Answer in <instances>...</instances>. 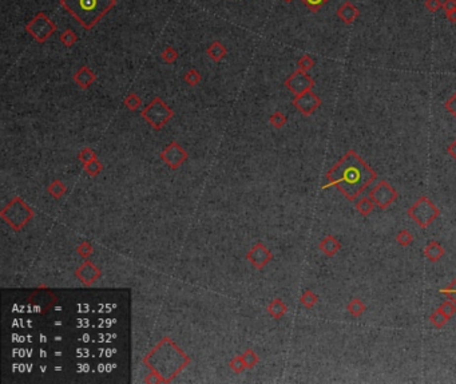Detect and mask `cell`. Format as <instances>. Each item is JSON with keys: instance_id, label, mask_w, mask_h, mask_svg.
<instances>
[{"instance_id": "6da1fadb", "label": "cell", "mask_w": 456, "mask_h": 384, "mask_svg": "<svg viewBox=\"0 0 456 384\" xmlns=\"http://www.w3.org/2000/svg\"><path fill=\"white\" fill-rule=\"evenodd\" d=\"M327 184L321 189L336 188L349 201H355L361 192L378 178V173L355 150H348L327 171Z\"/></svg>"}, {"instance_id": "7a4b0ae2", "label": "cell", "mask_w": 456, "mask_h": 384, "mask_svg": "<svg viewBox=\"0 0 456 384\" xmlns=\"http://www.w3.org/2000/svg\"><path fill=\"white\" fill-rule=\"evenodd\" d=\"M143 364L150 370V376L145 379L149 383L152 378L155 383H170L189 366L190 356L181 349L174 340L163 338L155 347L143 357Z\"/></svg>"}, {"instance_id": "3957f363", "label": "cell", "mask_w": 456, "mask_h": 384, "mask_svg": "<svg viewBox=\"0 0 456 384\" xmlns=\"http://www.w3.org/2000/svg\"><path fill=\"white\" fill-rule=\"evenodd\" d=\"M116 4V0H60V5L84 30H91Z\"/></svg>"}, {"instance_id": "277c9868", "label": "cell", "mask_w": 456, "mask_h": 384, "mask_svg": "<svg viewBox=\"0 0 456 384\" xmlns=\"http://www.w3.org/2000/svg\"><path fill=\"white\" fill-rule=\"evenodd\" d=\"M35 216L33 208L20 197H14L0 210V217L12 230L20 231Z\"/></svg>"}, {"instance_id": "5b68a950", "label": "cell", "mask_w": 456, "mask_h": 384, "mask_svg": "<svg viewBox=\"0 0 456 384\" xmlns=\"http://www.w3.org/2000/svg\"><path fill=\"white\" fill-rule=\"evenodd\" d=\"M141 115L152 129L158 131L169 123V120L174 116V111L166 105L163 99L155 97L141 111Z\"/></svg>"}, {"instance_id": "8992f818", "label": "cell", "mask_w": 456, "mask_h": 384, "mask_svg": "<svg viewBox=\"0 0 456 384\" xmlns=\"http://www.w3.org/2000/svg\"><path fill=\"white\" fill-rule=\"evenodd\" d=\"M407 214L421 229H427L440 216V210L428 197L423 195L407 210Z\"/></svg>"}, {"instance_id": "52a82bcc", "label": "cell", "mask_w": 456, "mask_h": 384, "mask_svg": "<svg viewBox=\"0 0 456 384\" xmlns=\"http://www.w3.org/2000/svg\"><path fill=\"white\" fill-rule=\"evenodd\" d=\"M27 31L38 43H44L56 31V24L47 16L46 12H38L26 26Z\"/></svg>"}, {"instance_id": "ba28073f", "label": "cell", "mask_w": 456, "mask_h": 384, "mask_svg": "<svg viewBox=\"0 0 456 384\" xmlns=\"http://www.w3.org/2000/svg\"><path fill=\"white\" fill-rule=\"evenodd\" d=\"M369 197L373 199L375 205L380 209H387L389 208L399 197V193L395 188H392L385 180H381L378 182V185L375 186L371 192H369Z\"/></svg>"}, {"instance_id": "9c48e42d", "label": "cell", "mask_w": 456, "mask_h": 384, "mask_svg": "<svg viewBox=\"0 0 456 384\" xmlns=\"http://www.w3.org/2000/svg\"><path fill=\"white\" fill-rule=\"evenodd\" d=\"M159 158L163 161L166 166L170 167L171 170H177L188 161L189 154L177 141H171L170 144L162 150Z\"/></svg>"}, {"instance_id": "30bf717a", "label": "cell", "mask_w": 456, "mask_h": 384, "mask_svg": "<svg viewBox=\"0 0 456 384\" xmlns=\"http://www.w3.org/2000/svg\"><path fill=\"white\" fill-rule=\"evenodd\" d=\"M285 87L289 90L290 93H293L295 95L303 94L308 90H312L314 87V79L310 75L306 74V71L303 70H296L295 73L285 79Z\"/></svg>"}, {"instance_id": "8fae6325", "label": "cell", "mask_w": 456, "mask_h": 384, "mask_svg": "<svg viewBox=\"0 0 456 384\" xmlns=\"http://www.w3.org/2000/svg\"><path fill=\"white\" fill-rule=\"evenodd\" d=\"M292 103H293V106H295L303 115L309 116L312 115L314 111L321 106V99H320V97H318L317 94L313 93L312 90H308V91H305V93L295 95Z\"/></svg>"}, {"instance_id": "7c38bea8", "label": "cell", "mask_w": 456, "mask_h": 384, "mask_svg": "<svg viewBox=\"0 0 456 384\" xmlns=\"http://www.w3.org/2000/svg\"><path fill=\"white\" fill-rule=\"evenodd\" d=\"M74 274L83 285L91 287L94 282L98 281L102 277V270L92 263L91 260L87 259L84 260L82 264L75 269Z\"/></svg>"}, {"instance_id": "4fadbf2b", "label": "cell", "mask_w": 456, "mask_h": 384, "mask_svg": "<svg viewBox=\"0 0 456 384\" xmlns=\"http://www.w3.org/2000/svg\"><path fill=\"white\" fill-rule=\"evenodd\" d=\"M246 260L253 265L254 268L258 269V270H263L273 260V253L264 245L263 242H257L246 253Z\"/></svg>"}, {"instance_id": "5bb4252c", "label": "cell", "mask_w": 456, "mask_h": 384, "mask_svg": "<svg viewBox=\"0 0 456 384\" xmlns=\"http://www.w3.org/2000/svg\"><path fill=\"white\" fill-rule=\"evenodd\" d=\"M73 79H74V82L78 84L79 87L86 90V88L90 87V86L97 80V75H95V73H94L88 66H82V67L75 73Z\"/></svg>"}, {"instance_id": "9a60e30c", "label": "cell", "mask_w": 456, "mask_h": 384, "mask_svg": "<svg viewBox=\"0 0 456 384\" xmlns=\"http://www.w3.org/2000/svg\"><path fill=\"white\" fill-rule=\"evenodd\" d=\"M336 14L345 24H352L360 16V11L353 3L345 1L339 7Z\"/></svg>"}, {"instance_id": "2e32d148", "label": "cell", "mask_w": 456, "mask_h": 384, "mask_svg": "<svg viewBox=\"0 0 456 384\" xmlns=\"http://www.w3.org/2000/svg\"><path fill=\"white\" fill-rule=\"evenodd\" d=\"M318 249L321 250L324 255L328 256V257H333V256L337 255V252L341 249V244L336 237L329 234V236L324 237L323 240L320 241Z\"/></svg>"}, {"instance_id": "e0dca14e", "label": "cell", "mask_w": 456, "mask_h": 384, "mask_svg": "<svg viewBox=\"0 0 456 384\" xmlns=\"http://www.w3.org/2000/svg\"><path fill=\"white\" fill-rule=\"evenodd\" d=\"M446 255V250L443 248V245L438 241H431L428 245L425 246L424 249V256L431 261V263H438L439 260H442Z\"/></svg>"}, {"instance_id": "ac0fdd59", "label": "cell", "mask_w": 456, "mask_h": 384, "mask_svg": "<svg viewBox=\"0 0 456 384\" xmlns=\"http://www.w3.org/2000/svg\"><path fill=\"white\" fill-rule=\"evenodd\" d=\"M206 54H207V56L213 60V62L218 63V62H221V60L226 56V54H228V48H226V47L224 46L221 42L216 40V42L210 43V46L207 47Z\"/></svg>"}, {"instance_id": "d6986e66", "label": "cell", "mask_w": 456, "mask_h": 384, "mask_svg": "<svg viewBox=\"0 0 456 384\" xmlns=\"http://www.w3.org/2000/svg\"><path fill=\"white\" fill-rule=\"evenodd\" d=\"M288 312V306L281 300V299H274L269 303L267 306V313L272 316L273 319L280 320L282 319L285 313Z\"/></svg>"}, {"instance_id": "ffe728a7", "label": "cell", "mask_w": 456, "mask_h": 384, "mask_svg": "<svg viewBox=\"0 0 456 384\" xmlns=\"http://www.w3.org/2000/svg\"><path fill=\"white\" fill-rule=\"evenodd\" d=\"M47 192H48V194H50L52 198L60 199L66 194L67 186H66L60 180H54L50 185L47 186Z\"/></svg>"}, {"instance_id": "44dd1931", "label": "cell", "mask_w": 456, "mask_h": 384, "mask_svg": "<svg viewBox=\"0 0 456 384\" xmlns=\"http://www.w3.org/2000/svg\"><path fill=\"white\" fill-rule=\"evenodd\" d=\"M356 210L359 212L361 216H369V214L372 213L373 209H375V202H373V199L371 197H363V198H360L357 202H356Z\"/></svg>"}, {"instance_id": "7402d4cb", "label": "cell", "mask_w": 456, "mask_h": 384, "mask_svg": "<svg viewBox=\"0 0 456 384\" xmlns=\"http://www.w3.org/2000/svg\"><path fill=\"white\" fill-rule=\"evenodd\" d=\"M346 309H348V312H349L353 317H360V316L364 315V312L367 310V307H365L364 303L360 300V299H352V300L349 301L348 307H346Z\"/></svg>"}, {"instance_id": "603a6c76", "label": "cell", "mask_w": 456, "mask_h": 384, "mask_svg": "<svg viewBox=\"0 0 456 384\" xmlns=\"http://www.w3.org/2000/svg\"><path fill=\"white\" fill-rule=\"evenodd\" d=\"M448 320H450V317H447V316L444 315V312H443L440 308L433 310L432 313H431V316H429L431 324H432L433 327H436V328H443V327L448 323Z\"/></svg>"}, {"instance_id": "cb8c5ba5", "label": "cell", "mask_w": 456, "mask_h": 384, "mask_svg": "<svg viewBox=\"0 0 456 384\" xmlns=\"http://www.w3.org/2000/svg\"><path fill=\"white\" fill-rule=\"evenodd\" d=\"M83 170L86 171L90 177H97L103 171V165H102V162L98 158H95V159H92L90 162L84 163L83 165Z\"/></svg>"}, {"instance_id": "d4e9b609", "label": "cell", "mask_w": 456, "mask_h": 384, "mask_svg": "<svg viewBox=\"0 0 456 384\" xmlns=\"http://www.w3.org/2000/svg\"><path fill=\"white\" fill-rule=\"evenodd\" d=\"M123 105L127 110L137 111L139 107L142 106V99H141L135 93H130L124 97Z\"/></svg>"}, {"instance_id": "484cf974", "label": "cell", "mask_w": 456, "mask_h": 384, "mask_svg": "<svg viewBox=\"0 0 456 384\" xmlns=\"http://www.w3.org/2000/svg\"><path fill=\"white\" fill-rule=\"evenodd\" d=\"M60 43L66 47V48H71V47L74 46L75 43L78 42V35L71 30V28H67L66 31L60 34Z\"/></svg>"}, {"instance_id": "4316f807", "label": "cell", "mask_w": 456, "mask_h": 384, "mask_svg": "<svg viewBox=\"0 0 456 384\" xmlns=\"http://www.w3.org/2000/svg\"><path fill=\"white\" fill-rule=\"evenodd\" d=\"M317 301L318 296L313 291H310V289H306V291L301 295V297H300V303H301L305 308H308V309L313 308V307L317 304Z\"/></svg>"}, {"instance_id": "83f0119b", "label": "cell", "mask_w": 456, "mask_h": 384, "mask_svg": "<svg viewBox=\"0 0 456 384\" xmlns=\"http://www.w3.org/2000/svg\"><path fill=\"white\" fill-rule=\"evenodd\" d=\"M201 79H202V77L199 74L198 70L195 69H190L189 71H186L184 75V80L189 84V86H191V87L198 86V84L201 83Z\"/></svg>"}, {"instance_id": "f1b7e54d", "label": "cell", "mask_w": 456, "mask_h": 384, "mask_svg": "<svg viewBox=\"0 0 456 384\" xmlns=\"http://www.w3.org/2000/svg\"><path fill=\"white\" fill-rule=\"evenodd\" d=\"M178 58H180V54H178V51L175 50L174 47H171V46L166 47L165 50H163L161 54V59L163 60L165 63H167V65H173V63H175V62L178 60Z\"/></svg>"}, {"instance_id": "f546056e", "label": "cell", "mask_w": 456, "mask_h": 384, "mask_svg": "<svg viewBox=\"0 0 456 384\" xmlns=\"http://www.w3.org/2000/svg\"><path fill=\"white\" fill-rule=\"evenodd\" d=\"M242 357H244L246 368H249V370H250V368H254V367L258 364V361H260V357H258L257 353H256L252 348H248V349L242 353Z\"/></svg>"}, {"instance_id": "4dcf8cb0", "label": "cell", "mask_w": 456, "mask_h": 384, "mask_svg": "<svg viewBox=\"0 0 456 384\" xmlns=\"http://www.w3.org/2000/svg\"><path fill=\"white\" fill-rule=\"evenodd\" d=\"M269 122H270V125H272L273 127L282 129V127L286 125L288 118H286L285 114H282L281 111H274L272 115H270V118H269Z\"/></svg>"}, {"instance_id": "1f68e13d", "label": "cell", "mask_w": 456, "mask_h": 384, "mask_svg": "<svg viewBox=\"0 0 456 384\" xmlns=\"http://www.w3.org/2000/svg\"><path fill=\"white\" fill-rule=\"evenodd\" d=\"M75 252L78 253L83 260H87L90 256L94 253V246L91 245V242H88V241H83L80 242L78 246H76V249Z\"/></svg>"}, {"instance_id": "d6a6232c", "label": "cell", "mask_w": 456, "mask_h": 384, "mask_svg": "<svg viewBox=\"0 0 456 384\" xmlns=\"http://www.w3.org/2000/svg\"><path fill=\"white\" fill-rule=\"evenodd\" d=\"M229 366H230L231 371L235 372V374H242L245 370H246V364H245V360L242 355H237L230 360L229 363Z\"/></svg>"}, {"instance_id": "836d02e7", "label": "cell", "mask_w": 456, "mask_h": 384, "mask_svg": "<svg viewBox=\"0 0 456 384\" xmlns=\"http://www.w3.org/2000/svg\"><path fill=\"white\" fill-rule=\"evenodd\" d=\"M396 242L401 246H410L414 242V236H412L411 231H408L407 229H403V230L397 233Z\"/></svg>"}, {"instance_id": "e575fe53", "label": "cell", "mask_w": 456, "mask_h": 384, "mask_svg": "<svg viewBox=\"0 0 456 384\" xmlns=\"http://www.w3.org/2000/svg\"><path fill=\"white\" fill-rule=\"evenodd\" d=\"M95 158H98L97 153H95L91 148H83L78 154V159L83 163V165H84V163L90 162V161H92V159H95Z\"/></svg>"}, {"instance_id": "d590c367", "label": "cell", "mask_w": 456, "mask_h": 384, "mask_svg": "<svg viewBox=\"0 0 456 384\" xmlns=\"http://www.w3.org/2000/svg\"><path fill=\"white\" fill-rule=\"evenodd\" d=\"M297 66H299V70H303V71H309L310 69H313L314 67V60L313 58L308 54H305L299 59L297 62Z\"/></svg>"}, {"instance_id": "8d00e7d4", "label": "cell", "mask_w": 456, "mask_h": 384, "mask_svg": "<svg viewBox=\"0 0 456 384\" xmlns=\"http://www.w3.org/2000/svg\"><path fill=\"white\" fill-rule=\"evenodd\" d=\"M439 308H440V309L444 312V315L447 316V317H450V319H451L452 316L456 313V304L454 303V301L450 300V299H447L446 301H443L442 306L439 307Z\"/></svg>"}, {"instance_id": "74e56055", "label": "cell", "mask_w": 456, "mask_h": 384, "mask_svg": "<svg viewBox=\"0 0 456 384\" xmlns=\"http://www.w3.org/2000/svg\"><path fill=\"white\" fill-rule=\"evenodd\" d=\"M439 293L444 295L447 299H450V300L454 301V303L456 304V278L451 282V284H450V285H448V287H446L444 289H440Z\"/></svg>"}, {"instance_id": "f35d334b", "label": "cell", "mask_w": 456, "mask_h": 384, "mask_svg": "<svg viewBox=\"0 0 456 384\" xmlns=\"http://www.w3.org/2000/svg\"><path fill=\"white\" fill-rule=\"evenodd\" d=\"M301 1L308 7L312 12H317L318 9L321 8V7L327 3V0H301Z\"/></svg>"}, {"instance_id": "ab89813d", "label": "cell", "mask_w": 456, "mask_h": 384, "mask_svg": "<svg viewBox=\"0 0 456 384\" xmlns=\"http://www.w3.org/2000/svg\"><path fill=\"white\" fill-rule=\"evenodd\" d=\"M444 107H446V110H447L451 115H454L456 118V93L454 94L452 97L448 98Z\"/></svg>"}, {"instance_id": "60d3db41", "label": "cell", "mask_w": 456, "mask_h": 384, "mask_svg": "<svg viewBox=\"0 0 456 384\" xmlns=\"http://www.w3.org/2000/svg\"><path fill=\"white\" fill-rule=\"evenodd\" d=\"M425 8L429 12H436L440 8H443V3L440 0H425Z\"/></svg>"}, {"instance_id": "b9f144b4", "label": "cell", "mask_w": 456, "mask_h": 384, "mask_svg": "<svg viewBox=\"0 0 456 384\" xmlns=\"http://www.w3.org/2000/svg\"><path fill=\"white\" fill-rule=\"evenodd\" d=\"M443 9L446 11V14L451 12V11H455V9H456V0H446V1L443 3Z\"/></svg>"}, {"instance_id": "7bdbcfd3", "label": "cell", "mask_w": 456, "mask_h": 384, "mask_svg": "<svg viewBox=\"0 0 456 384\" xmlns=\"http://www.w3.org/2000/svg\"><path fill=\"white\" fill-rule=\"evenodd\" d=\"M447 152H448V154H450V155H451V157L456 161V139L455 141H452L451 144H450Z\"/></svg>"}, {"instance_id": "ee69618b", "label": "cell", "mask_w": 456, "mask_h": 384, "mask_svg": "<svg viewBox=\"0 0 456 384\" xmlns=\"http://www.w3.org/2000/svg\"><path fill=\"white\" fill-rule=\"evenodd\" d=\"M447 18H448V20L451 22V23H456V9H455V11H451V12H448Z\"/></svg>"}, {"instance_id": "f6af8a7d", "label": "cell", "mask_w": 456, "mask_h": 384, "mask_svg": "<svg viewBox=\"0 0 456 384\" xmlns=\"http://www.w3.org/2000/svg\"><path fill=\"white\" fill-rule=\"evenodd\" d=\"M285 3H290V1H293V0H284Z\"/></svg>"}, {"instance_id": "bcb514c9", "label": "cell", "mask_w": 456, "mask_h": 384, "mask_svg": "<svg viewBox=\"0 0 456 384\" xmlns=\"http://www.w3.org/2000/svg\"><path fill=\"white\" fill-rule=\"evenodd\" d=\"M327 1H329V0H327Z\"/></svg>"}]
</instances>
